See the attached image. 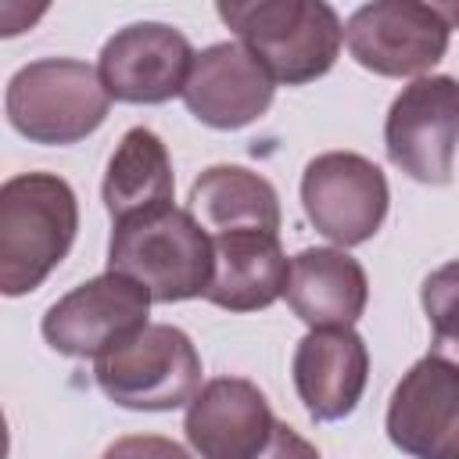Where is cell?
Returning a JSON list of instances; mask_svg holds the SVG:
<instances>
[{
    "label": "cell",
    "mask_w": 459,
    "mask_h": 459,
    "mask_svg": "<svg viewBox=\"0 0 459 459\" xmlns=\"http://www.w3.org/2000/svg\"><path fill=\"white\" fill-rule=\"evenodd\" d=\"M420 301L430 323V355L459 366V258L445 262L423 280Z\"/></svg>",
    "instance_id": "d6986e66"
},
{
    "label": "cell",
    "mask_w": 459,
    "mask_h": 459,
    "mask_svg": "<svg viewBox=\"0 0 459 459\" xmlns=\"http://www.w3.org/2000/svg\"><path fill=\"white\" fill-rule=\"evenodd\" d=\"M255 459H323V455H319V452H316V445H312V441H305L294 427L276 423V430H273L269 445H265V448H262V455H255Z\"/></svg>",
    "instance_id": "44dd1931"
},
{
    "label": "cell",
    "mask_w": 459,
    "mask_h": 459,
    "mask_svg": "<svg viewBox=\"0 0 459 459\" xmlns=\"http://www.w3.org/2000/svg\"><path fill=\"white\" fill-rule=\"evenodd\" d=\"M283 298L308 330H344L366 312L369 280L344 247H305L290 258Z\"/></svg>",
    "instance_id": "9a60e30c"
},
{
    "label": "cell",
    "mask_w": 459,
    "mask_h": 459,
    "mask_svg": "<svg viewBox=\"0 0 459 459\" xmlns=\"http://www.w3.org/2000/svg\"><path fill=\"white\" fill-rule=\"evenodd\" d=\"M79 201L54 172H22L0 186V290L22 298L36 290L72 251Z\"/></svg>",
    "instance_id": "6da1fadb"
},
{
    "label": "cell",
    "mask_w": 459,
    "mask_h": 459,
    "mask_svg": "<svg viewBox=\"0 0 459 459\" xmlns=\"http://www.w3.org/2000/svg\"><path fill=\"white\" fill-rule=\"evenodd\" d=\"M215 255L212 237L190 215V208H158L126 222H115L108 244V273L136 280L151 301L172 305L204 298L212 283Z\"/></svg>",
    "instance_id": "7a4b0ae2"
},
{
    "label": "cell",
    "mask_w": 459,
    "mask_h": 459,
    "mask_svg": "<svg viewBox=\"0 0 459 459\" xmlns=\"http://www.w3.org/2000/svg\"><path fill=\"white\" fill-rule=\"evenodd\" d=\"M455 25V4L373 0L344 22V47L373 75L423 79V72H430L445 57Z\"/></svg>",
    "instance_id": "8992f818"
},
{
    "label": "cell",
    "mask_w": 459,
    "mask_h": 459,
    "mask_svg": "<svg viewBox=\"0 0 459 459\" xmlns=\"http://www.w3.org/2000/svg\"><path fill=\"white\" fill-rule=\"evenodd\" d=\"M215 11L276 82L305 86L341 54L344 25L323 0H233Z\"/></svg>",
    "instance_id": "3957f363"
},
{
    "label": "cell",
    "mask_w": 459,
    "mask_h": 459,
    "mask_svg": "<svg viewBox=\"0 0 459 459\" xmlns=\"http://www.w3.org/2000/svg\"><path fill=\"white\" fill-rule=\"evenodd\" d=\"M183 430L201 459H255L269 445L276 416L258 384L215 377L186 405Z\"/></svg>",
    "instance_id": "4fadbf2b"
},
{
    "label": "cell",
    "mask_w": 459,
    "mask_h": 459,
    "mask_svg": "<svg viewBox=\"0 0 459 459\" xmlns=\"http://www.w3.org/2000/svg\"><path fill=\"white\" fill-rule=\"evenodd\" d=\"M273 93L276 79L244 43H212L190 65L183 104L212 129H240L269 111Z\"/></svg>",
    "instance_id": "7c38bea8"
},
{
    "label": "cell",
    "mask_w": 459,
    "mask_h": 459,
    "mask_svg": "<svg viewBox=\"0 0 459 459\" xmlns=\"http://www.w3.org/2000/svg\"><path fill=\"white\" fill-rule=\"evenodd\" d=\"M190 39L165 22H136L118 29L100 50V79L111 100L122 104H165L183 97L190 65Z\"/></svg>",
    "instance_id": "8fae6325"
},
{
    "label": "cell",
    "mask_w": 459,
    "mask_h": 459,
    "mask_svg": "<svg viewBox=\"0 0 459 459\" xmlns=\"http://www.w3.org/2000/svg\"><path fill=\"white\" fill-rule=\"evenodd\" d=\"M100 459H190V452L183 445H176L172 437L129 434V437H118L115 445H108Z\"/></svg>",
    "instance_id": "ffe728a7"
},
{
    "label": "cell",
    "mask_w": 459,
    "mask_h": 459,
    "mask_svg": "<svg viewBox=\"0 0 459 459\" xmlns=\"http://www.w3.org/2000/svg\"><path fill=\"white\" fill-rule=\"evenodd\" d=\"M190 215L208 237L280 233L276 186L244 165H212L190 186Z\"/></svg>",
    "instance_id": "e0dca14e"
},
{
    "label": "cell",
    "mask_w": 459,
    "mask_h": 459,
    "mask_svg": "<svg viewBox=\"0 0 459 459\" xmlns=\"http://www.w3.org/2000/svg\"><path fill=\"white\" fill-rule=\"evenodd\" d=\"M212 283L204 301L226 312H258L287 294L290 262L280 247V233H226L212 237Z\"/></svg>",
    "instance_id": "2e32d148"
},
{
    "label": "cell",
    "mask_w": 459,
    "mask_h": 459,
    "mask_svg": "<svg viewBox=\"0 0 459 459\" xmlns=\"http://www.w3.org/2000/svg\"><path fill=\"white\" fill-rule=\"evenodd\" d=\"M384 147L409 179L445 186L459 147V79L423 75L402 86L384 118Z\"/></svg>",
    "instance_id": "52a82bcc"
},
{
    "label": "cell",
    "mask_w": 459,
    "mask_h": 459,
    "mask_svg": "<svg viewBox=\"0 0 459 459\" xmlns=\"http://www.w3.org/2000/svg\"><path fill=\"white\" fill-rule=\"evenodd\" d=\"M151 294L136 280L122 273H104L57 298L47 308L39 330L57 355L97 362L100 355L129 341L136 330H143Z\"/></svg>",
    "instance_id": "9c48e42d"
},
{
    "label": "cell",
    "mask_w": 459,
    "mask_h": 459,
    "mask_svg": "<svg viewBox=\"0 0 459 459\" xmlns=\"http://www.w3.org/2000/svg\"><path fill=\"white\" fill-rule=\"evenodd\" d=\"M111 93L100 72L75 57H39L18 68L4 93L14 133L43 147L86 140L108 118Z\"/></svg>",
    "instance_id": "277c9868"
},
{
    "label": "cell",
    "mask_w": 459,
    "mask_h": 459,
    "mask_svg": "<svg viewBox=\"0 0 459 459\" xmlns=\"http://www.w3.org/2000/svg\"><path fill=\"white\" fill-rule=\"evenodd\" d=\"M387 437L412 459H459V366L441 355L412 362L387 402Z\"/></svg>",
    "instance_id": "30bf717a"
},
{
    "label": "cell",
    "mask_w": 459,
    "mask_h": 459,
    "mask_svg": "<svg viewBox=\"0 0 459 459\" xmlns=\"http://www.w3.org/2000/svg\"><path fill=\"white\" fill-rule=\"evenodd\" d=\"M391 190L377 161L355 151L316 154L301 172L305 219L333 244H366L387 219Z\"/></svg>",
    "instance_id": "ba28073f"
},
{
    "label": "cell",
    "mask_w": 459,
    "mask_h": 459,
    "mask_svg": "<svg viewBox=\"0 0 459 459\" xmlns=\"http://www.w3.org/2000/svg\"><path fill=\"white\" fill-rule=\"evenodd\" d=\"M294 391L316 423H337L355 412L369 380L366 341L344 330H308L294 348Z\"/></svg>",
    "instance_id": "5bb4252c"
},
{
    "label": "cell",
    "mask_w": 459,
    "mask_h": 459,
    "mask_svg": "<svg viewBox=\"0 0 459 459\" xmlns=\"http://www.w3.org/2000/svg\"><path fill=\"white\" fill-rule=\"evenodd\" d=\"M172 190H176V179H172V161L161 136L143 126H133L118 140L100 183V197L111 222H126V219L169 208Z\"/></svg>",
    "instance_id": "ac0fdd59"
},
{
    "label": "cell",
    "mask_w": 459,
    "mask_h": 459,
    "mask_svg": "<svg viewBox=\"0 0 459 459\" xmlns=\"http://www.w3.org/2000/svg\"><path fill=\"white\" fill-rule=\"evenodd\" d=\"M108 402L133 412H172L201 391V355L172 323H147L93 362Z\"/></svg>",
    "instance_id": "5b68a950"
}]
</instances>
